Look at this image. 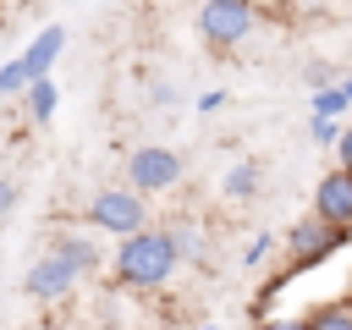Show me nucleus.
<instances>
[{"instance_id":"obj_19","label":"nucleus","mask_w":352,"mask_h":330,"mask_svg":"<svg viewBox=\"0 0 352 330\" xmlns=\"http://www.w3.org/2000/svg\"><path fill=\"white\" fill-rule=\"evenodd\" d=\"M302 82H308V88H324V82H330V66H324V60L302 66Z\"/></svg>"},{"instance_id":"obj_21","label":"nucleus","mask_w":352,"mask_h":330,"mask_svg":"<svg viewBox=\"0 0 352 330\" xmlns=\"http://www.w3.org/2000/svg\"><path fill=\"white\" fill-rule=\"evenodd\" d=\"M336 165H346V170H352V126L336 138Z\"/></svg>"},{"instance_id":"obj_5","label":"nucleus","mask_w":352,"mask_h":330,"mask_svg":"<svg viewBox=\"0 0 352 330\" xmlns=\"http://www.w3.org/2000/svg\"><path fill=\"white\" fill-rule=\"evenodd\" d=\"M341 226H330L324 214H314V220H297L292 231H286V253H292V270H319L336 248H341Z\"/></svg>"},{"instance_id":"obj_22","label":"nucleus","mask_w":352,"mask_h":330,"mask_svg":"<svg viewBox=\"0 0 352 330\" xmlns=\"http://www.w3.org/2000/svg\"><path fill=\"white\" fill-rule=\"evenodd\" d=\"M220 104H226V94H198V110H204V116H209V110H220Z\"/></svg>"},{"instance_id":"obj_7","label":"nucleus","mask_w":352,"mask_h":330,"mask_svg":"<svg viewBox=\"0 0 352 330\" xmlns=\"http://www.w3.org/2000/svg\"><path fill=\"white\" fill-rule=\"evenodd\" d=\"M314 214H324L330 226L352 231V170H346V165H336V170L319 182V192H314Z\"/></svg>"},{"instance_id":"obj_18","label":"nucleus","mask_w":352,"mask_h":330,"mask_svg":"<svg viewBox=\"0 0 352 330\" xmlns=\"http://www.w3.org/2000/svg\"><path fill=\"white\" fill-rule=\"evenodd\" d=\"M270 248H275V242H270V231H258V236H253V242H248V253H242V264H248V270H253V264H258V258H270Z\"/></svg>"},{"instance_id":"obj_9","label":"nucleus","mask_w":352,"mask_h":330,"mask_svg":"<svg viewBox=\"0 0 352 330\" xmlns=\"http://www.w3.org/2000/svg\"><path fill=\"white\" fill-rule=\"evenodd\" d=\"M55 253H66V258L77 264V275H94V270L104 264V258H99V248H94L82 231H60V236H55Z\"/></svg>"},{"instance_id":"obj_16","label":"nucleus","mask_w":352,"mask_h":330,"mask_svg":"<svg viewBox=\"0 0 352 330\" xmlns=\"http://www.w3.org/2000/svg\"><path fill=\"white\" fill-rule=\"evenodd\" d=\"M253 330H308V314H258Z\"/></svg>"},{"instance_id":"obj_11","label":"nucleus","mask_w":352,"mask_h":330,"mask_svg":"<svg viewBox=\"0 0 352 330\" xmlns=\"http://www.w3.org/2000/svg\"><path fill=\"white\" fill-rule=\"evenodd\" d=\"M22 99H28V116H33V121H50V116H55V104H60V88H55L50 77H33Z\"/></svg>"},{"instance_id":"obj_3","label":"nucleus","mask_w":352,"mask_h":330,"mask_svg":"<svg viewBox=\"0 0 352 330\" xmlns=\"http://www.w3.org/2000/svg\"><path fill=\"white\" fill-rule=\"evenodd\" d=\"M143 198L148 192H138V187H99L88 198V226H99L110 236H132V231L148 226V204Z\"/></svg>"},{"instance_id":"obj_4","label":"nucleus","mask_w":352,"mask_h":330,"mask_svg":"<svg viewBox=\"0 0 352 330\" xmlns=\"http://www.w3.org/2000/svg\"><path fill=\"white\" fill-rule=\"evenodd\" d=\"M182 154L176 148H165V143H143V148H132L126 154V182L138 187V192H170L176 182H182Z\"/></svg>"},{"instance_id":"obj_6","label":"nucleus","mask_w":352,"mask_h":330,"mask_svg":"<svg viewBox=\"0 0 352 330\" xmlns=\"http://www.w3.org/2000/svg\"><path fill=\"white\" fill-rule=\"evenodd\" d=\"M77 280H82V275H77V264H72L66 253H55V248H50L44 258H33V270H28V280H22V286H28V297H38V302H60Z\"/></svg>"},{"instance_id":"obj_15","label":"nucleus","mask_w":352,"mask_h":330,"mask_svg":"<svg viewBox=\"0 0 352 330\" xmlns=\"http://www.w3.org/2000/svg\"><path fill=\"white\" fill-rule=\"evenodd\" d=\"M28 82H33L28 60H6L0 66V94H28Z\"/></svg>"},{"instance_id":"obj_8","label":"nucleus","mask_w":352,"mask_h":330,"mask_svg":"<svg viewBox=\"0 0 352 330\" xmlns=\"http://www.w3.org/2000/svg\"><path fill=\"white\" fill-rule=\"evenodd\" d=\"M60 44H66V28H60V22H50L44 33H33V44L22 50V60H28V72H33V77H50V66H55V55H60Z\"/></svg>"},{"instance_id":"obj_24","label":"nucleus","mask_w":352,"mask_h":330,"mask_svg":"<svg viewBox=\"0 0 352 330\" xmlns=\"http://www.w3.org/2000/svg\"><path fill=\"white\" fill-rule=\"evenodd\" d=\"M204 330H220V324H204Z\"/></svg>"},{"instance_id":"obj_12","label":"nucleus","mask_w":352,"mask_h":330,"mask_svg":"<svg viewBox=\"0 0 352 330\" xmlns=\"http://www.w3.org/2000/svg\"><path fill=\"white\" fill-rule=\"evenodd\" d=\"M346 104H352L346 82H324V88H314V94H308V110H314V116H341Z\"/></svg>"},{"instance_id":"obj_2","label":"nucleus","mask_w":352,"mask_h":330,"mask_svg":"<svg viewBox=\"0 0 352 330\" xmlns=\"http://www.w3.org/2000/svg\"><path fill=\"white\" fill-rule=\"evenodd\" d=\"M198 33L214 50H236L258 33V6L253 0H204L198 6Z\"/></svg>"},{"instance_id":"obj_17","label":"nucleus","mask_w":352,"mask_h":330,"mask_svg":"<svg viewBox=\"0 0 352 330\" xmlns=\"http://www.w3.org/2000/svg\"><path fill=\"white\" fill-rule=\"evenodd\" d=\"M341 132H346V126H341L336 116H314V121H308V138H314V143H336Z\"/></svg>"},{"instance_id":"obj_1","label":"nucleus","mask_w":352,"mask_h":330,"mask_svg":"<svg viewBox=\"0 0 352 330\" xmlns=\"http://www.w3.org/2000/svg\"><path fill=\"white\" fill-rule=\"evenodd\" d=\"M176 264H182V253H176V236L170 231H148L143 226V231L121 236V248H116V280L132 286V292L165 286L176 275Z\"/></svg>"},{"instance_id":"obj_20","label":"nucleus","mask_w":352,"mask_h":330,"mask_svg":"<svg viewBox=\"0 0 352 330\" xmlns=\"http://www.w3.org/2000/svg\"><path fill=\"white\" fill-rule=\"evenodd\" d=\"M11 209H16V182H11V176H0V220H6Z\"/></svg>"},{"instance_id":"obj_13","label":"nucleus","mask_w":352,"mask_h":330,"mask_svg":"<svg viewBox=\"0 0 352 330\" xmlns=\"http://www.w3.org/2000/svg\"><path fill=\"white\" fill-rule=\"evenodd\" d=\"M170 236H176L182 258H204V226L198 220H170Z\"/></svg>"},{"instance_id":"obj_14","label":"nucleus","mask_w":352,"mask_h":330,"mask_svg":"<svg viewBox=\"0 0 352 330\" xmlns=\"http://www.w3.org/2000/svg\"><path fill=\"white\" fill-rule=\"evenodd\" d=\"M308 330H352V302H324L308 314Z\"/></svg>"},{"instance_id":"obj_10","label":"nucleus","mask_w":352,"mask_h":330,"mask_svg":"<svg viewBox=\"0 0 352 330\" xmlns=\"http://www.w3.org/2000/svg\"><path fill=\"white\" fill-rule=\"evenodd\" d=\"M220 192H226L231 204H248V198L258 192V165H253V160L231 165V170H226V182H220Z\"/></svg>"},{"instance_id":"obj_23","label":"nucleus","mask_w":352,"mask_h":330,"mask_svg":"<svg viewBox=\"0 0 352 330\" xmlns=\"http://www.w3.org/2000/svg\"><path fill=\"white\" fill-rule=\"evenodd\" d=\"M346 94H352V77H346Z\"/></svg>"}]
</instances>
